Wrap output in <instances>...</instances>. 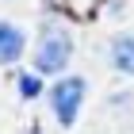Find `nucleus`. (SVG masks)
I'll return each instance as SVG.
<instances>
[{
    "mask_svg": "<svg viewBox=\"0 0 134 134\" xmlns=\"http://www.w3.org/2000/svg\"><path fill=\"white\" fill-rule=\"evenodd\" d=\"M81 103H84V81H81V77H62V81L54 84L50 107H54V119H58L62 126H73V123H77Z\"/></svg>",
    "mask_w": 134,
    "mask_h": 134,
    "instance_id": "nucleus-1",
    "label": "nucleus"
},
{
    "mask_svg": "<svg viewBox=\"0 0 134 134\" xmlns=\"http://www.w3.org/2000/svg\"><path fill=\"white\" fill-rule=\"evenodd\" d=\"M73 54V42L65 31H46L38 42V50H35V69L38 73H62L65 62H69Z\"/></svg>",
    "mask_w": 134,
    "mask_h": 134,
    "instance_id": "nucleus-2",
    "label": "nucleus"
},
{
    "mask_svg": "<svg viewBox=\"0 0 134 134\" xmlns=\"http://www.w3.org/2000/svg\"><path fill=\"white\" fill-rule=\"evenodd\" d=\"M23 31L15 27V23H8V19H0V65H8V62H15L23 54Z\"/></svg>",
    "mask_w": 134,
    "mask_h": 134,
    "instance_id": "nucleus-3",
    "label": "nucleus"
},
{
    "mask_svg": "<svg viewBox=\"0 0 134 134\" xmlns=\"http://www.w3.org/2000/svg\"><path fill=\"white\" fill-rule=\"evenodd\" d=\"M111 65L126 77H134V35H123L111 42Z\"/></svg>",
    "mask_w": 134,
    "mask_h": 134,
    "instance_id": "nucleus-4",
    "label": "nucleus"
},
{
    "mask_svg": "<svg viewBox=\"0 0 134 134\" xmlns=\"http://www.w3.org/2000/svg\"><path fill=\"white\" fill-rule=\"evenodd\" d=\"M19 92L27 96V100H35V96L42 92V81H38V77H31V73H23V77H19Z\"/></svg>",
    "mask_w": 134,
    "mask_h": 134,
    "instance_id": "nucleus-5",
    "label": "nucleus"
},
{
    "mask_svg": "<svg viewBox=\"0 0 134 134\" xmlns=\"http://www.w3.org/2000/svg\"><path fill=\"white\" fill-rule=\"evenodd\" d=\"M27 134H38V130H35V126H31V130H27Z\"/></svg>",
    "mask_w": 134,
    "mask_h": 134,
    "instance_id": "nucleus-6",
    "label": "nucleus"
}]
</instances>
